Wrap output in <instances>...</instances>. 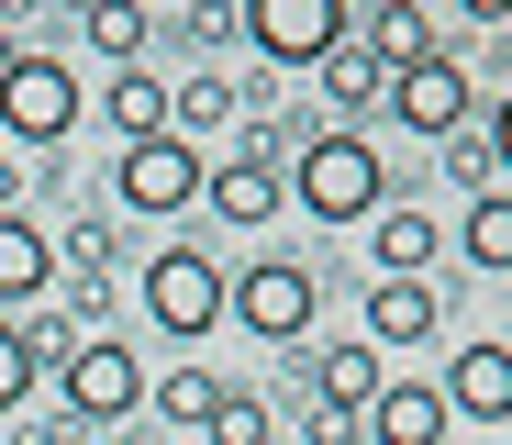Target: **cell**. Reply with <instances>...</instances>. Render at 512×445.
Segmentation results:
<instances>
[{
  "mask_svg": "<svg viewBox=\"0 0 512 445\" xmlns=\"http://www.w3.org/2000/svg\"><path fill=\"white\" fill-rule=\"evenodd\" d=\"M279 201H301L312 223H379V212H390V167H379L368 134H301Z\"/></svg>",
  "mask_w": 512,
  "mask_h": 445,
  "instance_id": "6da1fadb",
  "label": "cell"
},
{
  "mask_svg": "<svg viewBox=\"0 0 512 445\" xmlns=\"http://www.w3.org/2000/svg\"><path fill=\"white\" fill-rule=\"evenodd\" d=\"M223 323H245L256 345H301L323 323V279L301 256H256V267H223Z\"/></svg>",
  "mask_w": 512,
  "mask_h": 445,
  "instance_id": "7a4b0ae2",
  "label": "cell"
},
{
  "mask_svg": "<svg viewBox=\"0 0 512 445\" xmlns=\"http://www.w3.org/2000/svg\"><path fill=\"white\" fill-rule=\"evenodd\" d=\"M78 112H90V89L67 78V56H34L23 45L12 67H0V145H45L56 156L78 134Z\"/></svg>",
  "mask_w": 512,
  "mask_h": 445,
  "instance_id": "3957f363",
  "label": "cell"
},
{
  "mask_svg": "<svg viewBox=\"0 0 512 445\" xmlns=\"http://www.w3.org/2000/svg\"><path fill=\"white\" fill-rule=\"evenodd\" d=\"M334 45H357V12H346V0H245V56H256V78L323 67Z\"/></svg>",
  "mask_w": 512,
  "mask_h": 445,
  "instance_id": "277c9868",
  "label": "cell"
},
{
  "mask_svg": "<svg viewBox=\"0 0 512 445\" xmlns=\"http://www.w3.org/2000/svg\"><path fill=\"white\" fill-rule=\"evenodd\" d=\"M134 301L156 312V334H179V345L223 334V256L212 245H156V267L134 279Z\"/></svg>",
  "mask_w": 512,
  "mask_h": 445,
  "instance_id": "5b68a950",
  "label": "cell"
},
{
  "mask_svg": "<svg viewBox=\"0 0 512 445\" xmlns=\"http://www.w3.org/2000/svg\"><path fill=\"white\" fill-rule=\"evenodd\" d=\"M379 101L401 112V134H423V145H457L468 123H479V78L435 45V56H423V67H390L379 78Z\"/></svg>",
  "mask_w": 512,
  "mask_h": 445,
  "instance_id": "8992f818",
  "label": "cell"
},
{
  "mask_svg": "<svg viewBox=\"0 0 512 445\" xmlns=\"http://www.w3.org/2000/svg\"><path fill=\"white\" fill-rule=\"evenodd\" d=\"M56 390H67L56 412L90 434V423H123V412L145 401V368H134V345H123V334H78V356L56 368Z\"/></svg>",
  "mask_w": 512,
  "mask_h": 445,
  "instance_id": "52a82bcc",
  "label": "cell"
},
{
  "mask_svg": "<svg viewBox=\"0 0 512 445\" xmlns=\"http://www.w3.org/2000/svg\"><path fill=\"white\" fill-rule=\"evenodd\" d=\"M112 201L123 212H190L201 201V145H179V134H145V145H123V167H112Z\"/></svg>",
  "mask_w": 512,
  "mask_h": 445,
  "instance_id": "ba28073f",
  "label": "cell"
},
{
  "mask_svg": "<svg viewBox=\"0 0 512 445\" xmlns=\"http://www.w3.org/2000/svg\"><path fill=\"white\" fill-rule=\"evenodd\" d=\"M446 423H512V345L501 334H479V345H457L446 356Z\"/></svg>",
  "mask_w": 512,
  "mask_h": 445,
  "instance_id": "9c48e42d",
  "label": "cell"
},
{
  "mask_svg": "<svg viewBox=\"0 0 512 445\" xmlns=\"http://www.w3.org/2000/svg\"><path fill=\"white\" fill-rule=\"evenodd\" d=\"M357 445H446V401H435V379H379V401L357 412Z\"/></svg>",
  "mask_w": 512,
  "mask_h": 445,
  "instance_id": "30bf717a",
  "label": "cell"
},
{
  "mask_svg": "<svg viewBox=\"0 0 512 445\" xmlns=\"http://www.w3.org/2000/svg\"><path fill=\"white\" fill-rule=\"evenodd\" d=\"M435 323H446V290L435 279H368V345L390 356V345H435Z\"/></svg>",
  "mask_w": 512,
  "mask_h": 445,
  "instance_id": "8fae6325",
  "label": "cell"
},
{
  "mask_svg": "<svg viewBox=\"0 0 512 445\" xmlns=\"http://www.w3.org/2000/svg\"><path fill=\"white\" fill-rule=\"evenodd\" d=\"M435 256H446V223L423 212V201H390V212L368 223V267H379V279H423Z\"/></svg>",
  "mask_w": 512,
  "mask_h": 445,
  "instance_id": "7c38bea8",
  "label": "cell"
},
{
  "mask_svg": "<svg viewBox=\"0 0 512 445\" xmlns=\"http://www.w3.org/2000/svg\"><path fill=\"white\" fill-rule=\"evenodd\" d=\"M446 34H435V12H423V0H379V12L357 23V56L390 78V67H423V56H435Z\"/></svg>",
  "mask_w": 512,
  "mask_h": 445,
  "instance_id": "4fadbf2b",
  "label": "cell"
},
{
  "mask_svg": "<svg viewBox=\"0 0 512 445\" xmlns=\"http://www.w3.org/2000/svg\"><path fill=\"white\" fill-rule=\"evenodd\" d=\"M201 201H212V212H223V223L245 234V223H268V212H279V167H268V156H245V145H234L223 167H201Z\"/></svg>",
  "mask_w": 512,
  "mask_h": 445,
  "instance_id": "5bb4252c",
  "label": "cell"
},
{
  "mask_svg": "<svg viewBox=\"0 0 512 445\" xmlns=\"http://www.w3.org/2000/svg\"><path fill=\"white\" fill-rule=\"evenodd\" d=\"M45 279H56V245H45V223L0 212V312H34V301H45Z\"/></svg>",
  "mask_w": 512,
  "mask_h": 445,
  "instance_id": "9a60e30c",
  "label": "cell"
},
{
  "mask_svg": "<svg viewBox=\"0 0 512 445\" xmlns=\"http://www.w3.org/2000/svg\"><path fill=\"white\" fill-rule=\"evenodd\" d=\"M312 89H323V112H334V123H323V134H357V123H368V112H379V67H368V56H357V45H334V56H323V67H312Z\"/></svg>",
  "mask_w": 512,
  "mask_h": 445,
  "instance_id": "2e32d148",
  "label": "cell"
},
{
  "mask_svg": "<svg viewBox=\"0 0 512 445\" xmlns=\"http://www.w3.org/2000/svg\"><path fill=\"white\" fill-rule=\"evenodd\" d=\"M312 379H323V401H334V412H368L390 368H379V345H368V334H346V345H323V356H312Z\"/></svg>",
  "mask_w": 512,
  "mask_h": 445,
  "instance_id": "e0dca14e",
  "label": "cell"
},
{
  "mask_svg": "<svg viewBox=\"0 0 512 445\" xmlns=\"http://www.w3.org/2000/svg\"><path fill=\"white\" fill-rule=\"evenodd\" d=\"M234 112H245V101H234V78H212V67H201V78H167V134H179V145L223 134Z\"/></svg>",
  "mask_w": 512,
  "mask_h": 445,
  "instance_id": "ac0fdd59",
  "label": "cell"
},
{
  "mask_svg": "<svg viewBox=\"0 0 512 445\" xmlns=\"http://www.w3.org/2000/svg\"><path fill=\"white\" fill-rule=\"evenodd\" d=\"M145 34H156L145 0H90V12H78V45L112 56V67H134V56H145Z\"/></svg>",
  "mask_w": 512,
  "mask_h": 445,
  "instance_id": "d6986e66",
  "label": "cell"
},
{
  "mask_svg": "<svg viewBox=\"0 0 512 445\" xmlns=\"http://www.w3.org/2000/svg\"><path fill=\"white\" fill-rule=\"evenodd\" d=\"M101 112H112V134H123V145L167 134V78H156V67H123V78L101 89Z\"/></svg>",
  "mask_w": 512,
  "mask_h": 445,
  "instance_id": "ffe728a7",
  "label": "cell"
},
{
  "mask_svg": "<svg viewBox=\"0 0 512 445\" xmlns=\"http://www.w3.org/2000/svg\"><path fill=\"white\" fill-rule=\"evenodd\" d=\"M457 245H468V267H479V279H512V190H490V201H468V223H457Z\"/></svg>",
  "mask_w": 512,
  "mask_h": 445,
  "instance_id": "44dd1931",
  "label": "cell"
},
{
  "mask_svg": "<svg viewBox=\"0 0 512 445\" xmlns=\"http://www.w3.org/2000/svg\"><path fill=\"white\" fill-rule=\"evenodd\" d=\"M156 412H167V423H212V412H223V379H212V368H167V379H156Z\"/></svg>",
  "mask_w": 512,
  "mask_h": 445,
  "instance_id": "7402d4cb",
  "label": "cell"
},
{
  "mask_svg": "<svg viewBox=\"0 0 512 445\" xmlns=\"http://www.w3.org/2000/svg\"><path fill=\"white\" fill-rule=\"evenodd\" d=\"M201 434H212V445H279V412H268V401H245V390H223V412H212Z\"/></svg>",
  "mask_w": 512,
  "mask_h": 445,
  "instance_id": "603a6c76",
  "label": "cell"
},
{
  "mask_svg": "<svg viewBox=\"0 0 512 445\" xmlns=\"http://www.w3.org/2000/svg\"><path fill=\"white\" fill-rule=\"evenodd\" d=\"M446 178H457L468 201H490V190H501V156H490L479 134H457V145H446Z\"/></svg>",
  "mask_w": 512,
  "mask_h": 445,
  "instance_id": "cb8c5ba5",
  "label": "cell"
},
{
  "mask_svg": "<svg viewBox=\"0 0 512 445\" xmlns=\"http://www.w3.org/2000/svg\"><path fill=\"white\" fill-rule=\"evenodd\" d=\"M34 401V368H23V345H12V312H0V423H23Z\"/></svg>",
  "mask_w": 512,
  "mask_h": 445,
  "instance_id": "d4e9b609",
  "label": "cell"
},
{
  "mask_svg": "<svg viewBox=\"0 0 512 445\" xmlns=\"http://www.w3.org/2000/svg\"><path fill=\"white\" fill-rule=\"evenodd\" d=\"M67 256H78L67 279H101V256H112V223H101V212H90V223H67Z\"/></svg>",
  "mask_w": 512,
  "mask_h": 445,
  "instance_id": "484cf974",
  "label": "cell"
},
{
  "mask_svg": "<svg viewBox=\"0 0 512 445\" xmlns=\"http://www.w3.org/2000/svg\"><path fill=\"white\" fill-rule=\"evenodd\" d=\"M179 34H190V45H234V12H223V0H190Z\"/></svg>",
  "mask_w": 512,
  "mask_h": 445,
  "instance_id": "4316f807",
  "label": "cell"
},
{
  "mask_svg": "<svg viewBox=\"0 0 512 445\" xmlns=\"http://www.w3.org/2000/svg\"><path fill=\"white\" fill-rule=\"evenodd\" d=\"M301 445H357V412H334V401H312V423H301Z\"/></svg>",
  "mask_w": 512,
  "mask_h": 445,
  "instance_id": "83f0119b",
  "label": "cell"
},
{
  "mask_svg": "<svg viewBox=\"0 0 512 445\" xmlns=\"http://www.w3.org/2000/svg\"><path fill=\"white\" fill-rule=\"evenodd\" d=\"M23 445H78V423H67V412H34V423H23Z\"/></svg>",
  "mask_w": 512,
  "mask_h": 445,
  "instance_id": "f1b7e54d",
  "label": "cell"
},
{
  "mask_svg": "<svg viewBox=\"0 0 512 445\" xmlns=\"http://www.w3.org/2000/svg\"><path fill=\"white\" fill-rule=\"evenodd\" d=\"M12 56H23V23H12V12H0V67H12Z\"/></svg>",
  "mask_w": 512,
  "mask_h": 445,
  "instance_id": "f546056e",
  "label": "cell"
}]
</instances>
